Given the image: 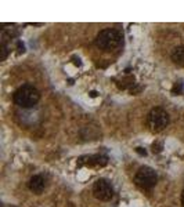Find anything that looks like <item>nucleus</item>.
I'll use <instances>...</instances> for the list:
<instances>
[{"label":"nucleus","mask_w":184,"mask_h":207,"mask_svg":"<svg viewBox=\"0 0 184 207\" xmlns=\"http://www.w3.org/2000/svg\"><path fill=\"white\" fill-rule=\"evenodd\" d=\"M147 124L150 130L154 133H159L169 124V115L162 108H154L147 116Z\"/></svg>","instance_id":"7ed1b4c3"},{"label":"nucleus","mask_w":184,"mask_h":207,"mask_svg":"<svg viewBox=\"0 0 184 207\" xmlns=\"http://www.w3.org/2000/svg\"><path fill=\"white\" fill-rule=\"evenodd\" d=\"M156 181H158L156 173L154 171L151 167H147V166L138 168V171L136 173V175H134V182H136L138 186L144 188V189L152 188V186L156 184Z\"/></svg>","instance_id":"20e7f679"},{"label":"nucleus","mask_w":184,"mask_h":207,"mask_svg":"<svg viewBox=\"0 0 184 207\" xmlns=\"http://www.w3.org/2000/svg\"><path fill=\"white\" fill-rule=\"evenodd\" d=\"M172 60L177 65H184V47H176L172 51Z\"/></svg>","instance_id":"0eeeda50"},{"label":"nucleus","mask_w":184,"mask_h":207,"mask_svg":"<svg viewBox=\"0 0 184 207\" xmlns=\"http://www.w3.org/2000/svg\"><path fill=\"white\" fill-rule=\"evenodd\" d=\"M162 149H163V145L161 142L152 144V150H154V153H159V152H162Z\"/></svg>","instance_id":"9b49d317"},{"label":"nucleus","mask_w":184,"mask_h":207,"mask_svg":"<svg viewBox=\"0 0 184 207\" xmlns=\"http://www.w3.org/2000/svg\"><path fill=\"white\" fill-rule=\"evenodd\" d=\"M7 54H8L7 46H6V43H1V46H0V60L4 61L7 58Z\"/></svg>","instance_id":"1a4fd4ad"},{"label":"nucleus","mask_w":184,"mask_h":207,"mask_svg":"<svg viewBox=\"0 0 184 207\" xmlns=\"http://www.w3.org/2000/svg\"><path fill=\"white\" fill-rule=\"evenodd\" d=\"M28 186L33 193H42L44 191V188H46V178L40 174L33 175L32 178L29 179Z\"/></svg>","instance_id":"423d86ee"},{"label":"nucleus","mask_w":184,"mask_h":207,"mask_svg":"<svg viewBox=\"0 0 184 207\" xmlns=\"http://www.w3.org/2000/svg\"><path fill=\"white\" fill-rule=\"evenodd\" d=\"M72 60H73V64H75V65H78V66H80V65H82V62H80V60H79V58L73 57Z\"/></svg>","instance_id":"ddd939ff"},{"label":"nucleus","mask_w":184,"mask_h":207,"mask_svg":"<svg viewBox=\"0 0 184 207\" xmlns=\"http://www.w3.org/2000/svg\"><path fill=\"white\" fill-rule=\"evenodd\" d=\"M40 98L39 90L36 89L32 84H24L19 89L15 90L14 95H13V100H14L15 105H18L21 108H25V109H29V108H33L37 104Z\"/></svg>","instance_id":"f257e3e1"},{"label":"nucleus","mask_w":184,"mask_h":207,"mask_svg":"<svg viewBox=\"0 0 184 207\" xmlns=\"http://www.w3.org/2000/svg\"><path fill=\"white\" fill-rule=\"evenodd\" d=\"M93 193L98 200L102 202H108L114 197V188H112L111 182L107 179H97L93 185Z\"/></svg>","instance_id":"39448f33"},{"label":"nucleus","mask_w":184,"mask_h":207,"mask_svg":"<svg viewBox=\"0 0 184 207\" xmlns=\"http://www.w3.org/2000/svg\"><path fill=\"white\" fill-rule=\"evenodd\" d=\"M181 206L184 207V191H183V193H181Z\"/></svg>","instance_id":"4468645a"},{"label":"nucleus","mask_w":184,"mask_h":207,"mask_svg":"<svg viewBox=\"0 0 184 207\" xmlns=\"http://www.w3.org/2000/svg\"><path fill=\"white\" fill-rule=\"evenodd\" d=\"M90 97H97V91H90Z\"/></svg>","instance_id":"2eb2a0df"},{"label":"nucleus","mask_w":184,"mask_h":207,"mask_svg":"<svg viewBox=\"0 0 184 207\" xmlns=\"http://www.w3.org/2000/svg\"><path fill=\"white\" fill-rule=\"evenodd\" d=\"M108 159L105 156H93V157H89V164H100V166H104L107 164Z\"/></svg>","instance_id":"6e6552de"},{"label":"nucleus","mask_w":184,"mask_h":207,"mask_svg":"<svg viewBox=\"0 0 184 207\" xmlns=\"http://www.w3.org/2000/svg\"><path fill=\"white\" fill-rule=\"evenodd\" d=\"M136 152H137L138 155H141V156H145V155H147V152H145V149H143V148H136Z\"/></svg>","instance_id":"f8f14e48"},{"label":"nucleus","mask_w":184,"mask_h":207,"mask_svg":"<svg viewBox=\"0 0 184 207\" xmlns=\"http://www.w3.org/2000/svg\"><path fill=\"white\" fill-rule=\"evenodd\" d=\"M123 35L118 29H104L96 37V46L101 50L111 51L115 50L122 44Z\"/></svg>","instance_id":"f03ea898"},{"label":"nucleus","mask_w":184,"mask_h":207,"mask_svg":"<svg viewBox=\"0 0 184 207\" xmlns=\"http://www.w3.org/2000/svg\"><path fill=\"white\" fill-rule=\"evenodd\" d=\"M181 90H183V83H181V82H176V83H174V86H173V89H172V91H173L174 94H179V93H181Z\"/></svg>","instance_id":"9d476101"}]
</instances>
